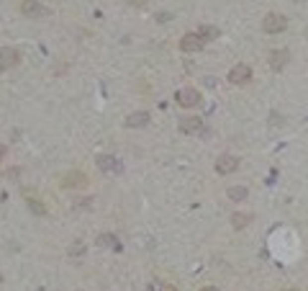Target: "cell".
<instances>
[{
  "mask_svg": "<svg viewBox=\"0 0 308 291\" xmlns=\"http://www.w3.org/2000/svg\"><path fill=\"white\" fill-rule=\"evenodd\" d=\"M200 291H219V289H216V286H203Z\"/></svg>",
  "mask_w": 308,
  "mask_h": 291,
  "instance_id": "20",
  "label": "cell"
},
{
  "mask_svg": "<svg viewBox=\"0 0 308 291\" xmlns=\"http://www.w3.org/2000/svg\"><path fill=\"white\" fill-rule=\"evenodd\" d=\"M200 47H203V41H200L198 34H185V36L180 39V49H182V52H198Z\"/></svg>",
  "mask_w": 308,
  "mask_h": 291,
  "instance_id": "9",
  "label": "cell"
},
{
  "mask_svg": "<svg viewBox=\"0 0 308 291\" xmlns=\"http://www.w3.org/2000/svg\"><path fill=\"white\" fill-rule=\"evenodd\" d=\"M239 167V157L236 155H221L219 160H216V173L221 175H231Z\"/></svg>",
  "mask_w": 308,
  "mask_h": 291,
  "instance_id": "4",
  "label": "cell"
},
{
  "mask_svg": "<svg viewBox=\"0 0 308 291\" xmlns=\"http://www.w3.org/2000/svg\"><path fill=\"white\" fill-rule=\"evenodd\" d=\"M62 186H65V188H85V186H87V178H85L80 170H72V173L65 175Z\"/></svg>",
  "mask_w": 308,
  "mask_h": 291,
  "instance_id": "8",
  "label": "cell"
},
{
  "mask_svg": "<svg viewBox=\"0 0 308 291\" xmlns=\"http://www.w3.org/2000/svg\"><path fill=\"white\" fill-rule=\"evenodd\" d=\"M3 157H5V147H3V145H0V160H3Z\"/></svg>",
  "mask_w": 308,
  "mask_h": 291,
  "instance_id": "21",
  "label": "cell"
},
{
  "mask_svg": "<svg viewBox=\"0 0 308 291\" xmlns=\"http://www.w3.org/2000/svg\"><path fill=\"white\" fill-rule=\"evenodd\" d=\"M3 198H5V193H0V201H3Z\"/></svg>",
  "mask_w": 308,
  "mask_h": 291,
  "instance_id": "23",
  "label": "cell"
},
{
  "mask_svg": "<svg viewBox=\"0 0 308 291\" xmlns=\"http://www.w3.org/2000/svg\"><path fill=\"white\" fill-rule=\"evenodd\" d=\"M98 167L103 173H121V160L113 155H100L98 157Z\"/></svg>",
  "mask_w": 308,
  "mask_h": 291,
  "instance_id": "7",
  "label": "cell"
},
{
  "mask_svg": "<svg viewBox=\"0 0 308 291\" xmlns=\"http://www.w3.org/2000/svg\"><path fill=\"white\" fill-rule=\"evenodd\" d=\"M98 248H108V250H121V240L116 235H100L98 237Z\"/></svg>",
  "mask_w": 308,
  "mask_h": 291,
  "instance_id": "14",
  "label": "cell"
},
{
  "mask_svg": "<svg viewBox=\"0 0 308 291\" xmlns=\"http://www.w3.org/2000/svg\"><path fill=\"white\" fill-rule=\"evenodd\" d=\"M262 28H265L267 34H280L288 28V18L283 16V13H267L265 21H262Z\"/></svg>",
  "mask_w": 308,
  "mask_h": 291,
  "instance_id": "2",
  "label": "cell"
},
{
  "mask_svg": "<svg viewBox=\"0 0 308 291\" xmlns=\"http://www.w3.org/2000/svg\"><path fill=\"white\" fill-rule=\"evenodd\" d=\"M70 255H85V245L77 240V242H72L70 245Z\"/></svg>",
  "mask_w": 308,
  "mask_h": 291,
  "instance_id": "18",
  "label": "cell"
},
{
  "mask_svg": "<svg viewBox=\"0 0 308 291\" xmlns=\"http://www.w3.org/2000/svg\"><path fill=\"white\" fill-rule=\"evenodd\" d=\"M283 291H298V289H283Z\"/></svg>",
  "mask_w": 308,
  "mask_h": 291,
  "instance_id": "22",
  "label": "cell"
},
{
  "mask_svg": "<svg viewBox=\"0 0 308 291\" xmlns=\"http://www.w3.org/2000/svg\"><path fill=\"white\" fill-rule=\"evenodd\" d=\"M180 129H182L185 134H195V132L203 129V121H200L198 116H185V119L180 121Z\"/></svg>",
  "mask_w": 308,
  "mask_h": 291,
  "instance_id": "12",
  "label": "cell"
},
{
  "mask_svg": "<svg viewBox=\"0 0 308 291\" xmlns=\"http://www.w3.org/2000/svg\"><path fill=\"white\" fill-rule=\"evenodd\" d=\"M288 59H290V52H288V49H275V52L270 54V67H272V70H283V67L288 65Z\"/></svg>",
  "mask_w": 308,
  "mask_h": 291,
  "instance_id": "11",
  "label": "cell"
},
{
  "mask_svg": "<svg viewBox=\"0 0 308 291\" xmlns=\"http://www.w3.org/2000/svg\"><path fill=\"white\" fill-rule=\"evenodd\" d=\"M249 78H252V67L249 65H236V67H231V72H229V83H234V85L249 83Z\"/></svg>",
  "mask_w": 308,
  "mask_h": 291,
  "instance_id": "5",
  "label": "cell"
},
{
  "mask_svg": "<svg viewBox=\"0 0 308 291\" xmlns=\"http://www.w3.org/2000/svg\"><path fill=\"white\" fill-rule=\"evenodd\" d=\"M0 281H3V279H0Z\"/></svg>",
  "mask_w": 308,
  "mask_h": 291,
  "instance_id": "24",
  "label": "cell"
},
{
  "mask_svg": "<svg viewBox=\"0 0 308 291\" xmlns=\"http://www.w3.org/2000/svg\"><path fill=\"white\" fill-rule=\"evenodd\" d=\"M147 124H149V114L147 111H134V114L126 116V127H131V129H142Z\"/></svg>",
  "mask_w": 308,
  "mask_h": 291,
  "instance_id": "10",
  "label": "cell"
},
{
  "mask_svg": "<svg viewBox=\"0 0 308 291\" xmlns=\"http://www.w3.org/2000/svg\"><path fill=\"white\" fill-rule=\"evenodd\" d=\"M175 98H177L180 106H185V109H195V106H200V93L195 88H180Z\"/></svg>",
  "mask_w": 308,
  "mask_h": 291,
  "instance_id": "3",
  "label": "cell"
},
{
  "mask_svg": "<svg viewBox=\"0 0 308 291\" xmlns=\"http://www.w3.org/2000/svg\"><path fill=\"white\" fill-rule=\"evenodd\" d=\"M198 36H200V41H213L216 36H219V28H216V26H208V23H203V26H198V31H195Z\"/></svg>",
  "mask_w": 308,
  "mask_h": 291,
  "instance_id": "13",
  "label": "cell"
},
{
  "mask_svg": "<svg viewBox=\"0 0 308 291\" xmlns=\"http://www.w3.org/2000/svg\"><path fill=\"white\" fill-rule=\"evenodd\" d=\"M21 13L26 18H46L52 10L46 5H41L39 0H21Z\"/></svg>",
  "mask_w": 308,
  "mask_h": 291,
  "instance_id": "1",
  "label": "cell"
},
{
  "mask_svg": "<svg viewBox=\"0 0 308 291\" xmlns=\"http://www.w3.org/2000/svg\"><path fill=\"white\" fill-rule=\"evenodd\" d=\"M252 222V214H244V211H236L234 217H231V224H234L236 229H244V227H249Z\"/></svg>",
  "mask_w": 308,
  "mask_h": 291,
  "instance_id": "15",
  "label": "cell"
},
{
  "mask_svg": "<svg viewBox=\"0 0 308 291\" xmlns=\"http://www.w3.org/2000/svg\"><path fill=\"white\" fill-rule=\"evenodd\" d=\"M149 3V0H126V5H131V8H144Z\"/></svg>",
  "mask_w": 308,
  "mask_h": 291,
  "instance_id": "19",
  "label": "cell"
},
{
  "mask_svg": "<svg viewBox=\"0 0 308 291\" xmlns=\"http://www.w3.org/2000/svg\"><path fill=\"white\" fill-rule=\"evenodd\" d=\"M21 62V54H18V49H10V47H5V49H0V70H10V67H15Z\"/></svg>",
  "mask_w": 308,
  "mask_h": 291,
  "instance_id": "6",
  "label": "cell"
},
{
  "mask_svg": "<svg viewBox=\"0 0 308 291\" xmlns=\"http://www.w3.org/2000/svg\"><path fill=\"white\" fill-rule=\"evenodd\" d=\"M28 209L34 211V214H39V217H44V214H46L44 204H41V201H36V198H28Z\"/></svg>",
  "mask_w": 308,
  "mask_h": 291,
  "instance_id": "17",
  "label": "cell"
},
{
  "mask_svg": "<svg viewBox=\"0 0 308 291\" xmlns=\"http://www.w3.org/2000/svg\"><path fill=\"white\" fill-rule=\"evenodd\" d=\"M246 193H249V191H246V186H231L229 188V198H231V201H244Z\"/></svg>",
  "mask_w": 308,
  "mask_h": 291,
  "instance_id": "16",
  "label": "cell"
}]
</instances>
